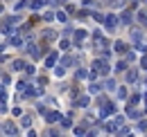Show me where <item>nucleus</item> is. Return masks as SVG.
I'll list each match as a JSON object with an SVG mask.
<instances>
[{
  "mask_svg": "<svg viewBox=\"0 0 147 137\" xmlns=\"http://www.w3.org/2000/svg\"><path fill=\"white\" fill-rule=\"evenodd\" d=\"M9 133L14 135V133H16V128H14V126H9V124H5V135H9Z\"/></svg>",
  "mask_w": 147,
  "mask_h": 137,
  "instance_id": "nucleus-1",
  "label": "nucleus"
},
{
  "mask_svg": "<svg viewBox=\"0 0 147 137\" xmlns=\"http://www.w3.org/2000/svg\"><path fill=\"white\" fill-rule=\"evenodd\" d=\"M115 52H127V45L125 43H115Z\"/></svg>",
  "mask_w": 147,
  "mask_h": 137,
  "instance_id": "nucleus-2",
  "label": "nucleus"
},
{
  "mask_svg": "<svg viewBox=\"0 0 147 137\" xmlns=\"http://www.w3.org/2000/svg\"><path fill=\"white\" fill-rule=\"evenodd\" d=\"M77 106H84V108H86V106H88V97H82V99L77 101Z\"/></svg>",
  "mask_w": 147,
  "mask_h": 137,
  "instance_id": "nucleus-3",
  "label": "nucleus"
},
{
  "mask_svg": "<svg viewBox=\"0 0 147 137\" xmlns=\"http://www.w3.org/2000/svg\"><path fill=\"white\" fill-rule=\"evenodd\" d=\"M11 65H14V68H11V70H23V61H14Z\"/></svg>",
  "mask_w": 147,
  "mask_h": 137,
  "instance_id": "nucleus-4",
  "label": "nucleus"
},
{
  "mask_svg": "<svg viewBox=\"0 0 147 137\" xmlns=\"http://www.w3.org/2000/svg\"><path fill=\"white\" fill-rule=\"evenodd\" d=\"M32 124V117H23V126H30Z\"/></svg>",
  "mask_w": 147,
  "mask_h": 137,
  "instance_id": "nucleus-5",
  "label": "nucleus"
},
{
  "mask_svg": "<svg viewBox=\"0 0 147 137\" xmlns=\"http://www.w3.org/2000/svg\"><path fill=\"white\" fill-rule=\"evenodd\" d=\"M138 18H140L143 23H147V11H140V16H138Z\"/></svg>",
  "mask_w": 147,
  "mask_h": 137,
  "instance_id": "nucleus-6",
  "label": "nucleus"
}]
</instances>
